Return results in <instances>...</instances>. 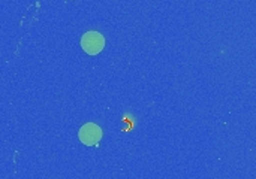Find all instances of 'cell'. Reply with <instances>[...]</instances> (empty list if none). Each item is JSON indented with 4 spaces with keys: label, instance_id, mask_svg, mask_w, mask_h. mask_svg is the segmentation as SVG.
<instances>
[{
    "label": "cell",
    "instance_id": "2",
    "mask_svg": "<svg viewBox=\"0 0 256 179\" xmlns=\"http://www.w3.org/2000/svg\"><path fill=\"white\" fill-rule=\"evenodd\" d=\"M78 138L80 141L87 145V147H94L100 142L102 139V129L94 124V123H88V124H84L81 129H80V133H78Z\"/></svg>",
    "mask_w": 256,
    "mask_h": 179
},
{
    "label": "cell",
    "instance_id": "1",
    "mask_svg": "<svg viewBox=\"0 0 256 179\" xmlns=\"http://www.w3.org/2000/svg\"><path fill=\"white\" fill-rule=\"evenodd\" d=\"M81 46H82V49L87 54L96 55V54H99L104 49L105 37L99 31H87L81 37Z\"/></svg>",
    "mask_w": 256,
    "mask_h": 179
}]
</instances>
